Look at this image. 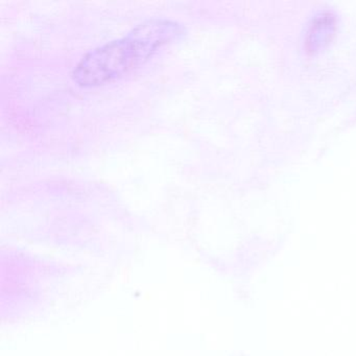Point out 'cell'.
<instances>
[{"instance_id":"6da1fadb","label":"cell","mask_w":356,"mask_h":356,"mask_svg":"<svg viewBox=\"0 0 356 356\" xmlns=\"http://www.w3.org/2000/svg\"><path fill=\"white\" fill-rule=\"evenodd\" d=\"M184 26L174 20L152 18L127 36L89 51L76 64L72 80L83 88L104 86L145 65L159 49L185 36Z\"/></svg>"},{"instance_id":"7a4b0ae2","label":"cell","mask_w":356,"mask_h":356,"mask_svg":"<svg viewBox=\"0 0 356 356\" xmlns=\"http://www.w3.org/2000/svg\"><path fill=\"white\" fill-rule=\"evenodd\" d=\"M334 29V17L331 14H320L312 20L307 33V44L310 49H316L327 42Z\"/></svg>"}]
</instances>
